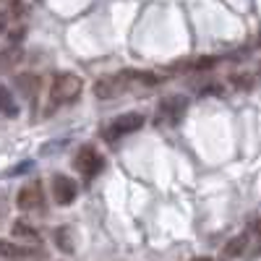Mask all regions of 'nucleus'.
Instances as JSON below:
<instances>
[{
	"mask_svg": "<svg viewBox=\"0 0 261 261\" xmlns=\"http://www.w3.org/2000/svg\"><path fill=\"white\" fill-rule=\"evenodd\" d=\"M134 84H157V79L151 73H136V71H123V73H107L99 81H94V97L97 99H113L128 92Z\"/></svg>",
	"mask_w": 261,
	"mask_h": 261,
	"instance_id": "f257e3e1",
	"label": "nucleus"
},
{
	"mask_svg": "<svg viewBox=\"0 0 261 261\" xmlns=\"http://www.w3.org/2000/svg\"><path fill=\"white\" fill-rule=\"evenodd\" d=\"M81 89H84L81 76H76V73H71V71L55 73L53 86H50V105H53V107L71 105V102H76V99H79Z\"/></svg>",
	"mask_w": 261,
	"mask_h": 261,
	"instance_id": "f03ea898",
	"label": "nucleus"
},
{
	"mask_svg": "<svg viewBox=\"0 0 261 261\" xmlns=\"http://www.w3.org/2000/svg\"><path fill=\"white\" fill-rule=\"evenodd\" d=\"M188 107V99L180 94H170L157 105V125H178Z\"/></svg>",
	"mask_w": 261,
	"mask_h": 261,
	"instance_id": "7ed1b4c3",
	"label": "nucleus"
},
{
	"mask_svg": "<svg viewBox=\"0 0 261 261\" xmlns=\"http://www.w3.org/2000/svg\"><path fill=\"white\" fill-rule=\"evenodd\" d=\"M141 125H144V115L141 113H125L115 123H110V125L105 128V141L113 144V141H118V139H123L128 134H136Z\"/></svg>",
	"mask_w": 261,
	"mask_h": 261,
	"instance_id": "20e7f679",
	"label": "nucleus"
},
{
	"mask_svg": "<svg viewBox=\"0 0 261 261\" xmlns=\"http://www.w3.org/2000/svg\"><path fill=\"white\" fill-rule=\"evenodd\" d=\"M73 167L81 172V175H86V178H94L97 172H102V167H105V160H102V154L94 149V146H81L79 151H76V157H73Z\"/></svg>",
	"mask_w": 261,
	"mask_h": 261,
	"instance_id": "39448f33",
	"label": "nucleus"
},
{
	"mask_svg": "<svg viewBox=\"0 0 261 261\" xmlns=\"http://www.w3.org/2000/svg\"><path fill=\"white\" fill-rule=\"evenodd\" d=\"M16 206L21 212H42V188L37 180H29L16 196Z\"/></svg>",
	"mask_w": 261,
	"mask_h": 261,
	"instance_id": "423d86ee",
	"label": "nucleus"
},
{
	"mask_svg": "<svg viewBox=\"0 0 261 261\" xmlns=\"http://www.w3.org/2000/svg\"><path fill=\"white\" fill-rule=\"evenodd\" d=\"M53 199H55V204H60V206H68V204H73L76 201V193H79V188H76V183L68 178V175H53Z\"/></svg>",
	"mask_w": 261,
	"mask_h": 261,
	"instance_id": "0eeeda50",
	"label": "nucleus"
},
{
	"mask_svg": "<svg viewBox=\"0 0 261 261\" xmlns=\"http://www.w3.org/2000/svg\"><path fill=\"white\" fill-rule=\"evenodd\" d=\"M0 258H47V253L39 248H24L18 243L0 241Z\"/></svg>",
	"mask_w": 261,
	"mask_h": 261,
	"instance_id": "6e6552de",
	"label": "nucleus"
},
{
	"mask_svg": "<svg viewBox=\"0 0 261 261\" xmlns=\"http://www.w3.org/2000/svg\"><path fill=\"white\" fill-rule=\"evenodd\" d=\"M11 232H13V238L16 241H24V243H39V232L34 230V225H29L27 220H16L13 222V227H11Z\"/></svg>",
	"mask_w": 261,
	"mask_h": 261,
	"instance_id": "1a4fd4ad",
	"label": "nucleus"
},
{
	"mask_svg": "<svg viewBox=\"0 0 261 261\" xmlns=\"http://www.w3.org/2000/svg\"><path fill=\"white\" fill-rule=\"evenodd\" d=\"M246 248H248V235L243 232V235H235L232 241L222 248V256H225V258H238V256L246 253Z\"/></svg>",
	"mask_w": 261,
	"mask_h": 261,
	"instance_id": "9d476101",
	"label": "nucleus"
},
{
	"mask_svg": "<svg viewBox=\"0 0 261 261\" xmlns=\"http://www.w3.org/2000/svg\"><path fill=\"white\" fill-rule=\"evenodd\" d=\"M0 115H6V118H16L18 115V105H16L8 86H0Z\"/></svg>",
	"mask_w": 261,
	"mask_h": 261,
	"instance_id": "9b49d317",
	"label": "nucleus"
},
{
	"mask_svg": "<svg viewBox=\"0 0 261 261\" xmlns=\"http://www.w3.org/2000/svg\"><path fill=\"white\" fill-rule=\"evenodd\" d=\"M21 58H24V53H21L18 47L3 50V53H0V71H11L13 65H18V63H21Z\"/></svg>",
	"mask_w": 261,
	"mask_h": 261,
	"instance_id": "f8f14e48",
	"label": "nucleus"
},
{
	"mask_svg": "<svg viewBox=\"0 0 261 261\" xmlns=\"http://www.w3.org/2000/svg\"><path fill=\"white\" fill-rule=\"evenodd\" d=\"M18 86L24 89V94L34 97L37 86H39V79H37V76H32V73H24V76H18Z\"/></svg>",
	"mask_w": 261,
	"mask_h": 261,
	"instance_id": "ddd939ff",
	"label": "nucleus"
},
{
	"mask_svg": "<svg viewBox=\"0 0 261 261\" xmlns=\"http://www.w3.org/2000/svg\"><path fill=\"white\" fill-rule=\"evenodd\" d=\"M55 238L60 241L58 246H60L65 253H71V251H73V246H71V241H68V230H65V227H63V230H58V232H55Z\"/></svg>",
	"mask_w": 261,
	"mask_h": 261,
	"instance_id": "4468645a",
	"label": "nucleus"
},
{
	"mask_svg": "<svg viewBox=\"0 0 261 261\" xmlns=\"http://www.w3.org/2000/svg\"><path fill=\"white\" fill-rule=\"evenodd\" d=\"M34 167V160H29V162H21L18 167H13V170H8V175H24V172H29Z\"/></svg>",
	"mask_w": 261,
	"mask_h": 261,
	"instance_id": "2eb2a0df",
	"label": "nucleus"
},
{
	"mask_svg": "<svg viewBox=\"0 0 261 261\" xmlns=\"http://www.w3.org/2000/svg\"><path fill=\"white\" fill-rule=\"evenodd\" d=\"M6 24H8V16H6V13H0V34L6 32Z\"/></svg>",
	"mask_w": 261,
	"mask_h": 261,
	"instance_id": "dca6fc26",
	"label": "nucleus"
}]
</instances>
